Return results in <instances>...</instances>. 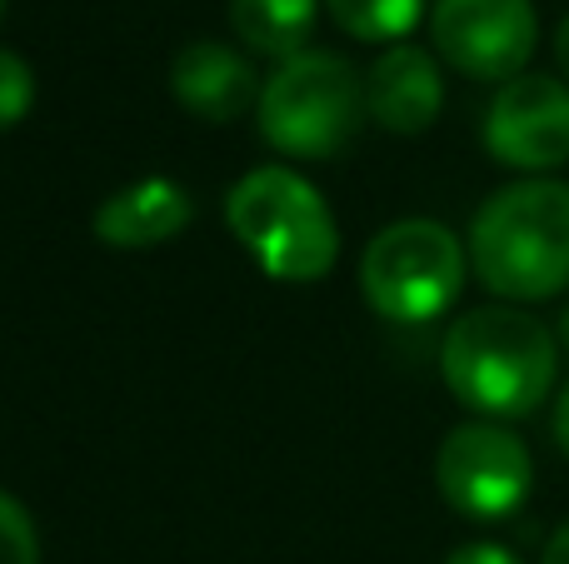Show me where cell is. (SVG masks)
I'll return each instance as SVG.
<instances>
[{
    "instance_id": "obj_1",
    "label": "cell",
    "mask_w": 569,
    "mask_h": 564,
    "mask_svg": "<svg viewBox=\"0 0 569 564\" xmlns=\"http://www.w3.org/2000/svg\"><path fill=\"white\" fill-rule=\"evenodd\" d=\"M560 350L535 315L510 305L470 310L440 345V375L460 405L490 420H525L550 400Z\"/></svg>"
},
{
    "instance_id": "obj_2",
    "label": "cell",
    "mask_w": 569,
    "mask_h": 564,
    "mask_svg": "<svg viewBox=\"0 0 569 564\" xmlns=\"http://www.w3.org/2000/svg\"><path fill=\"white\" fill-rule=\"evenodd\" d=\"M470 265L500 300H550L569 285V185L520 180L495 190L470 225Z\"/></svg>"
},
{
    "instance_id": "obj_3",
    "label": "cell",
    "mask_w": 569,
    "mask_h": 564,
    "mask_svg": "<svg viewBox=\"0 0 569 564\" xmlns=\"http://www.w3.org/2000/svg\"><path fill=\"white\" fill-rule=\"evenodd\" d=\"M226 225L260 270L284 285H315L340 260V230L325 195L284 165H260L226 195Z\"/></svg>"
},
{
    "instance_id": "obj_4",
    "label": "cell",
    "mask_w": 569,
    "mask_h": 564,
    "mask_svg": "<svg viewBox=\"0 0 569 564\" xmlns=\"http://www.w3.org/2000/svg\"><path fill=\"white\" fill-rule=\"evenodd\" d=\"M260 135L295 160H335L355 145L360 125L370 120L365 80L335 50H305L284 60L260 90Z\"/></svg>"
},
{
    "instance_id": "obj_5",
    "label": "cell",
    "mask_w": 569,
    "mask_h": 564,
    "mask_svg": "<svg viewBox=\"0 0 569 564\" xmlns=\"http://www.w3.org/2000/svg\"><path fill=\"white\" fill-rule=\"evenodd\" d=\"M465 265L470 255L440 220H395L365 245L360 290L380 320L425 325L460 300Z\"/></svg>"
},
{
    "instance_id": "obj_6",
    "label": "cell",
    "mask_w": 569,
    "mask_h": 564,
    "mask_svg": "<svg viewBox=\"0 0 569 564\" xmlns=\"http://www.w3.org/2000/svg\"><path fill=\"white\" fill-rule=\"evenodd\" d=\"M435 485L465 520H505L535 485V460L510 430L460 425L435 455Z\"/></svg>"
},
{
    "instance_id": "obj_7",
    "label": "cell",
    "mask_w": 569,
    "mask_h": 564,
    "mask_svg": "<svg viewBox=\"0 0 569 564\" xmlns=\"http://www.w3.org/2000/svg\"><path fill=\"white\" fill-rule=\"evenodd\" d=\"M430 40L460 75L505 85L530 66L540 20L530 0H435Z\"/></svg>"
},
{
    "instance_id": "obj_8",
    "label": "cell",
    "mask_w": 569,
    "mask_h": 564,
    "mask_svg": "<svg viewBox=\"0 0 569 564\" xmlns=\"http://www.w3.org/2000/svg\"><path fill=\"white\" fill-rule=\"evenodd\" d=\"M485 145L510 170H560L569 160V85L555 75H515L495 90Z\"/></svg>"
},
{
    "instance_id": "obj_9",
    "label": "cell",
    "mask_w": 569,
    "mask_h": 564,
    "mask_svg": "<svg viewBox=\"0 0 569 564\" xmlns=\"http://www.w3.org/2000/svg\"><path fill=\"white\" fill-rule=\"evenodd\" d=\"M170 90L176 100L200 115L206 125H230L246 110L260 105V75L240 50L220 46V40H190L170 66Z\"/></svg>"
},
{
    "instance_id": "obj_10",
    "label": "cell",
    "mask_w": 569,
    "mask_h": 564,
    "mask_svg": "<svg viewBox=\"0 0 569 564\" xmlns=\"http://www.w3.org/2000/svg\"><path fill=\"white\" fill-rule=\"evenodd\" d=\"M365 105L370 120L390 135H420L440 120L445 80L430 50L420 46H390L365 75Z\"/></svg>"
},
{
    "instance_id": "obj_11",
    "label": "cell",
    "mask_w": 569,
    "mask_h": 564,
    "mask_svg": "<svg viewBox=\"0 0 569 564\" xmlns=\"http://www.w3.org/2000/svg\"><path fill=\"white\" fill-rule=\"evenodd\" d=\"M196 205H190V190L170 175H150L136 185L116 190L96 205V240L110 250H150L176 240L190 225Z\"/></svg>"
},
{
    "instance_id": "obj_12",
    "label": "cell",
    "mask_w": 569,
    "mask_h": 564,
    "mask_svg": "<svg viewBox=\"0 0 569 564\" xmlns=\"http://www.w3.org/2000/svg\"><path fill=\"white\" fill-rule=\"evenodd\" d=\"M320 0H230V30L256 56H276L280 66L310 50Z\"/></svg>"
},
{
    "instance_id": "obj_13",
    "label": "cell",
    "mask_w": 569,
    "mask_h": 564,
    "mask_svg": "<svg viewBox=\"0 0 569 564\" xmlns=\"http://www.w3.org/2000/svg\"><path fill=\"white\" fill-rule=\"evenodd\" d=\"M335 16V26L350 30L355 40H370V46H385V40H405L425 16V0H325Z\"/></svg>"
},
{
    "instance_id": "obj_14",
    "label": "cell",
    "mask_w": 569,
    "mask_h": 564,
    "mask_svg": "<svg viewBox=\"0 0 569 564\" xmlns=\"http://www.w3.org/2000/svg\"><path fill=\"white\" fill-rule=\"evenodd\" d=\"M36 105V70L0 46V130H16Z\"/></svg>"
},
{
    "instance_id": "obj_15",
    "label": "cell",
    "mask_w": 569,
    "mask_h": 564,
    "mask_svg": "<svg viewBox=\"0 0 569 564\" xmlns=\"http://www.w3.org/2000/svg\"><path fill=\"white\" fill-rule=\"evenodd\" d=\"M0 564H40V535L30 510L0 490Z\"/></svg>"
},
{
    "instance_id": "obj_16",
    "label": "cell",
    "mask_w": 569,
    "mask_h": 564,
    "mask_svg": "<svg viewBox=\"0 0 569 564\" xmlns=\"http://www.w3.org/2000/svg\"><path fill=\"white\" fill-rule=\"evenodd\" d=\"M445 564H520L505 545H460Z\"/></svg>"
},
{
    "instance_id": "obj_17",
    "label": "cell",
    "mask_w": 569,
    "mask_h": 564,
    "mask_svg": "<svg viewBox=\"0 0 569 564\" xmlns=\"http://www.w3.org/2000/svg\"><path fill=\"white\" fill-rule=\"evenodd\" d=\"M540 564H569V520L550 535V545H545V560Z\"/></svg>"
},
{
    "instance_id": "obj_18",
    "label": "cell",
    "mask_w": 569,
    "mask_h": 564,
    "mask_svg": "<svg viewBox=\"0 0 569 564\" xmlns=\"http://www.w3.org/2000/svg\"><path fill=\"white\" fill-rule=\"evenodd\" d=\"M555 440H560V450L569 455V385L560 390V400H555Z\"/></svg>"
},
{
    "instance_id": "obj_19",
    "label": "cell",
    "mask_w": 569,
    "mask_h": 564,
    "mask_svg": "<svg viewBox=\"0 0 569 564\" xmlns=\"http://www.w3.org/2000/svg\"><path fill=\"white\" fill-rule=\"evenodd\" d=\"M555 60H560V70H565V80H569V20L555 30Z\"/></svg>"
},
{
    "instance_id": "obj_20",
    "label": "cell",
    "mask_w": 569,
    "mask_h": 564,
    "mask_svg": "<svg viewBox=\"0 0 569 564\" xmlns=\"http://www.w3.org/2000/svg\"><path fill=\"white\" fill-rule=\"evenodd\" d=\"M565 340H569V315H565Z\"/></svg>"
},
{
    "instance_id": "obj_21",
    "label": "cell",
    "mask_w": 569,
    "mask_h": 564,
    "mask_svg": "<svg viewBox=\"0 0 569 564\" xmlns=\"http://www.w3.org/2000/svg\"><path fill=\"white\" fill-rule=\"evenodd\" d=\"M0 16H6V0H0Z\"/></svg>"
}]
</instances>
